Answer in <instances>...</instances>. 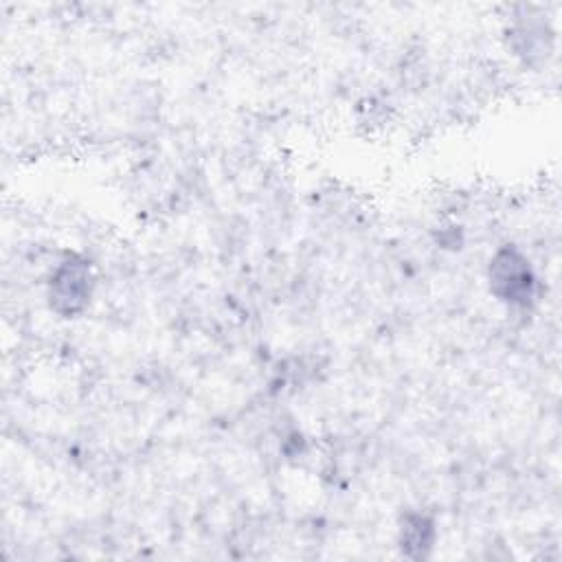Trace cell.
<instances>
[{
	"mask_svg": "<svg viewBox=\"0 0 562 562\" xmlns=\"http://www.w3.org/2000/svg\"><path fill=\"white\" fill-rule=\"evenodd\" d=\"M94 292V274L88 259L68 255L61 259L48 279V305L61 318H75L90 305Z\"/></svg>",
	"mask_w": 562,
	"mask_h": 562,
	"instance_id": "6da1fadb",
	"label": "cell"
},
{
	"mask_svg": "<svg viewBox=\"0 0 562 562\" xmlns=\"http://www.w3.org/2000/svg\"><path fill=\"white\" fill-rule=\"evenodd\" d=\"M490 292L514 307H529L536 299V274L516 246H501L487 266Z\"/></svg>",
	"mask_w": 562,
	"mask_h": 562,
	"instance_id": "7a4b0ae2",
	"label": "cell"
},
{
	"mask_svg": "<svg viewBox=\"0 0 562 562\" xmlns=\"http://www.w3.org/2000/svg\"><path fill=\"white\" fill-rule=\"evenodd\" d=\"M435 542V522L422 512H411L400 525V549L408 558H424Z\"/></svg>",
	"mask_w": 562,
	"mask_h": 562,
	"instance_id": "3957f363",
	"label": "cell"
}]
</instances>
